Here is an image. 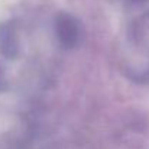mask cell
<instances>
[{
	"label": "cell",
	"mask_w": 149,
	"mask_h": 149,
	"mask_svg": "<svg viewBox=\"0 0 149 149\" xmlns=\"http://www.w3.org/2000/svg\"><path fill=\"white\" fill-rule=\"evenodd\" d=\"M55 29H56V36L64 48H72L77 44L80 36V29L74 17H71L67 13H61L56 17Z\"/></svg>",
	"instance_id": "1"
}]
</instances>
